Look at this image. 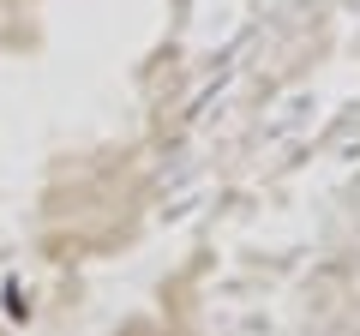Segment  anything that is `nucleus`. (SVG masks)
I'll return each instance as SVG.
<instances>
[{"mask_svg": "<svg viewBox=\"0 0 360 336\" xmlns=\"http://www.w3.org/2000/svg\"><path fill=\"white\" fill-rule=\"evenodd\" d=\"M348 6H360V0H348Z\"/></svg>", "mask_w": 360, "mask_h": 336, "instance_id": "obj_1", "label": "nucleus"}]
</instances>
